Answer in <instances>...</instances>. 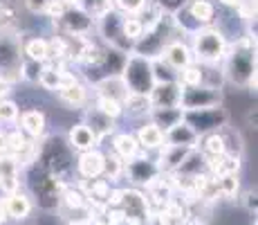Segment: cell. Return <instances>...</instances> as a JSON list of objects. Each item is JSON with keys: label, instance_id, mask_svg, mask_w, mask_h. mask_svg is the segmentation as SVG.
Here are the masks:
<instances>
[{"label": "cell", "instance_id": "obj_1", "mask_svg": "<svg viewBox=\"0 0 258 225\" xmlns=\"http://www.w3.org/2000/svg\"><path fill=\"white\" fill-rule=\"evenodd\" d=\"M193 52H196V57L200 59V61H218V59H222V54H225V41H222L220 32H216V29H202V32L196 34V38H193Z\"/></svg>", "mask_w": 258, "mask_h": 225}, {"label": "cell", "instance_id": "obj_2", "mask_svg": "<svg viewBox=\"0 0 258 225\" xmlns=\"http://www.w3.org/2000/svg\"><path fill=\"white\" fill-rule=\"evenodd\" d=\"M18 169H21V162L16 156L12 153L0 156V189L5 194H14L18 189Z\"/></svg>", "mask_w": 258, "mask_h": 225}, {"label": "cell", "instance_id": "obj_3", "mask_svg": "<svg viewBox=\"0 0 258 225\" xmlns=\"http://www.w3.org/2000/svg\"><path fill=\"white\" fill-rule=\"evenodd\" d=\"M164 138H168V147H182V149H191L198 142V133L188 124L182 122V119L168 128V133H164Z\"/></svg>", "mask_w": 258, "mask_h": 225}, {"label": "cell", "instance_id": "obj_4", "mask_svg": "<svg viewBox=\"0 0 258 225\" xmlns=\"http://www.w3.org/2000/svg\"><path fill=\"white\" fill-rule=\"evenodd\" d=\"M103 167H106V156L99 153L97 149H90V151H83L81 158H79V171L86 178H97L103 173Z\"/></svg>", "mask_w": 258, "mask_h": 225}, {"label": "cell", "instance_id": "obj_5", "mask_svg": "<svg viewBox=\"0 0 258 225\" xmlns=\"http://www.w3.org/2000/svg\"><path fill=\"white\" fill-rule=\"evenodd\" d=\"M70 144L74 149H79V151H90L94 149V144H97V135L88 124H77V126L70 128Z\"/></svg>", "mask_w": 258, "mask_h": 225}, {"label": "cell", "instance_id": "obj_6", "mask_svg": "<svg viewBox=\"0 0 258 225\" xmlns=\"http://www.w3.org/2000/svg\"><path fill=\"white\" fill-rule=\"evenodd\" d=\"M5 212H7V216H12L14 221H23V218H27L29 212H32V203H29L27 196L14 192V194H9V198L5 201Z\"/></svg>", "mask_w": 258, "mask_h": 225}, {"label": "cell", "instance_id": "obj_7", "mask_svg": "<svg viewBox=\"0 0 258 225\" xmlns=\"http://www.w3.org/2000/svg\"><path fill=\"white\" fill-rule=\"evenodd\" d=\"M164 61L173 70H182V68H186L188 63H193V54H191V50H188L186 45L171 43L166 48V52H164Z\"/></svg>", "mask_w": 258, "mask_h": 225}, {"label": "cell", "instance_id": "obj_8", "mask_svg": "<svg viewBox=\"0 0 258 225\" xmlns=\"http://www.w3.org/2000/svg\"><path fill=\"white\" fill-rule=\"evenodd\" d=\"M164 131H162L157 124H144V126L137 131V144L144 149H160L164 144Z\"/></svg>", "mask_w": 258, "mask_h": 225}, {"label": "cell", "instance_id": "obj_9", "mask_svg": "<svg viewBox=\"0 0 258 225\" xmlns=\"http://www.w3.org/2000/svg\"><path fill=\"white\" fill-rule=\"evenodd\" d=\"M21 126H23V131L27 135L38 138V135H43V131H45V113H41V111H25L21 115Z\"/></svg>", "mask_w": 258, "mask_h": 225}, {"label": "cell", "instance_id": "obj_10", "mask_svg": "<svg viewBox=\"0 0 258 225\" xmlns=\"http://www.w3.org/2000/svg\"><path fill=\"white\" fill-rule=\"evenodd\" d=\"M151 97L140 93H128L126 99H123V111H128L131 115H144V113H151Z\"/></svg>", "mask_w": 258, "mask_h": 225}, {"label": "cell", "instance_id": "obj_11", "mask_svg": "<svg viewBox=\"0 0 258 225\" xmlns=\"http://www.w3.org/2000/svg\"><path fill=\"white\" fill-rule=\"evenodd\" d=\"M137 149H140V144H137V138L131 133H121L115 138V151L119 153V158L121 160H131L137 156Z\"/></svg>", "mask_w": 258, "mask_h": 225}, {"label": "cell", "instance_id": "obj_12", "mask_svg": "<svg viewBox=\"0 0 258 225\" xmlns=\"http://www.w3.org/2000/svg\"><path fill=\"white\" fill-rule=\"evenodd\" d=\"M188 12H191V18L198 23H211L213 16H216V7L209 3V0H193L188 5Z\"/></svg>", "mask_w": 258, "mask_h": 225}, {"label": "cell", "instance_id": "obj_13", "mask_svg": "<svg viewBox=\"0 0 258 225\" xmlns=\"http://www.w3.org/2000/svg\"><path fill=\"white\" fill-rule=\"evenodd\" d=\"M25 54H27V59H32V61H47L49 59V41L45 38H32L27 45H25Z\"/></svg>", "mask_w": 258, "mask_h": 225}, {"label": "cell", "instance_id": "obj_14", "mask_svg": "<svg viewBox=\"0 0 258 225\" xmlns=\"http://www.w3.org/2000/svg\"><path fill=\"white\" fill-rule=\"evenodd\" d=\"M58 97H61V102H66L68 106H81V104L86 102V88L77 81L68 88H58Z\"/></svg>", "mask_w": 258, "mask_h": 225}, {"label": "cell", "instance_id": "obj_15", "mask_svg": "<svg viewBox=\"0 0 258 225\" xmlns=\"http://www.w3.org/2000/svg\"><path fill=\"white\" fill-rule=\"evenodd\" d=\"M202 151H205L209 158H216V156H222V153H227L225 138H222L220 133L205 135V138H202Z\"/></svg>", "mask_w": 258, "mask_h": 225}, {"label": "cell", "instance_id": "obj_16", "mask_svg": "<svg viewBox=\"0 0 258 225\" xmlns=\"http://www.w3.org/2000/svg\"><path fill=\"white\" fill-rule=\"evenodd\" d=\"M121 32H123V36H126V41H140L144 36V32H146V27H144V23L140 18L128 16L121 21Z\"/></svg>", "mask_w": 258, "mask_h": 225}, {"label": "cell", "instance_id": "obj_17", "mask_svg": "<svg viewBox=\"0 0 258 225\" xmlns=\"http://www.w3.org/2000/svg\"><path fill=\"white\" fill-rule=\"evenodd\" d=\"M61 72L63 68H43L41 74H38V83H41L45 90H58L61 88Z\"/></svg>", "mask_w": 258, "mask_h": 225}, {"label": "cell", "instance_id": "obj_18", "mask_svg": "<svg viewBox=\"0 0 258 225\" xmlns=\"http://www.w3.org/2000/svg\"><path fill=\"white\" fill-rule=\"evenodd\" d=\"M202 77H205L202 68H200V66H193V63H188V66L182 68V72H180V86H184V88L200 86V83H202Z\"/></svg>", "mask_w": 258, "mask_h": 225}, {"label": "cell", "instance_id": "obj_19", "mask_svg": "<svg viewBox=\"0 0 258 225\" xmlns=\"http://www.w3.org/2000/svg\"><path fill=\"white\" fill-rule=\"evenodd\" d=\"M27 149H29V142L25 140V135L21 131H14L7 135V149H5V151H9L12 156L18 158L23 151H27Z\"/></svg>", "mask_w": 258, "mask_h": 225}, {"label": "cell", "instance_id": "obj_20", "mask_svg": "<svg viewBox=\"0 0 258 225\" xmlns=\"http://www.w3.org/2000/svg\"><path fill=\"white\" fill-rule=\"evenodd\" d=\"M97 111L103 113L106 117L115 119L123 113V104L117 102V99H108V97H99V104H97Z\"/></svg>", "mask_w": 258, "mask_h": 225}, {"label": "cell", "instance_id": "obj_21", "mask_svg": "<svg viewBox=\"0 0 258 225\" xmlns=\"http://www.w3.org/2000/svg\"><path fill=\"white\" fill-rule=\"evenodd\" d=\"M117 5L123 9V12L135 14V12H140V9H144L146 0H117Z\"/></svg>", "mask_w": 258, "mask_h": 225}, {"label": "cell", "instance_id": "obj_22", "mask_svg": "<svg viewBox=\"0 0 258 225\" xmlns=\"http://www.w3.org/2000/svg\"><path fill=\"white\" fill-rule=\"evenodd\" d=\"M121 169H123V162H121V160H117V158H106V167H103V171H108L112 178H117L119 173H121Z\"/></svg>", "mask_w": 258, "mask_h": 225}, {"label": "cell", "instance_id": "obj_23", "mask_svg": "<svg viewBox=\"0 0 258 225\" xmlns=\"http://www.w3.org/2000/svg\"><path fill=\"white\" fill-rule=\"evenodd\" d=\"M49 3H52V0H25V7L32 14H45Z\"/></svg>", "mask_w": 258, "mask_h": 225}, {"label": "cell", "instance_id": "obj_24", "mask_svg": "<svg viewBox=\"0 0 258 225\" xmlns=\"http://www.w3.org/2000/svg\"><path fill=\"white\" fill-rule=\"evenodd\" d=\"M66 198H68V205H74V207H81L83 205V196L79 192H68Z\"/></svg>", "mask_w": 258, "mask_h": 225}, {"label": "cell", "instance_id": "obj_25", "mask_svg": "<svg viewBox=\"0 0 258 225\" xmlns=\"http://www.w3.org/2000/svg\"><path fill=\"white\" fill-rule=\"evenodd\" d=\"M9 88H12V86H9V81H7V79H3V77H0V99H7Z\"/></svg>", "mask_w": 258, "mask_h": 225}, {"label": "cell", "instance_id": "obj_26", "mask_svg": "<svg viewBox=\"0 0 258 225\" xmlns=\"http://www.w3.org/2000/svg\"><path fill=\"white\" fill-rule=\"evenodd\" d=\"M5 149H7V133L0 128V153H5Z\"/></svg>", "mask_w": 258, "mask_h": 225}, {"label": "cell", "instance_id": "obj_27", "mask_svg": "<svg viewBox=\"0 0 258 225\" xmlns=\"http://www.w3.org/2000/svg\"><path fill=\"white\" fill-rule=\"evenodd\" d=\"M218 3L225 5V7H238V3H240V0H218Z\"/></svg>", "mask_w": 258, "mask_h": 225}, {"label": "cell", "instance_id": "obj_28", "mask_svg": "<svg viewBox=\"0 0 258 225\" xmlns=\"http://www.w3.org/2000/svg\"><path fill=\"white\" fill-rule=\"evenodd\" d=\"M7 221V212H5V203L0 201V223H5Z\"/></svg>", "mask_w": 258, "mask_h": 225}, {"label": "cell", "instance_id": "obj_29", "mask_svg": "<svg viewBox=\"0 0 258 225\" xmlns=\"http://www.w3.org/2000/svg\"><path fill=\"white\" fill-rule=\"evenodd\" d=\"M58 3H63L66 7H77V5L81 3V0H58Z\"/></svg>", "mask_w": 258, "mask_h": 225}, {"label": "cell", "instance_id": "obj_30", "mask_svg": "<svg viewBox=\"0 0 258 225\" xmlns=\"http://www.w3.org/2000/svg\"><path fill=\"white\" fill-rule=\"evenodd\" d=\"M0 194H3V189H0Z\"/></svg>", "mask_w": 258, "mask_h": 225}]
</instances>
